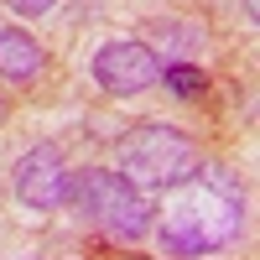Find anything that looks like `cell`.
<instances>
[{
  "instance_id": "obj_1",
  "label": "cell",
  "mask_w": 260,
  "mask_h": 260,
  "mask_svg": "<svg viewBox=\"0 0 260 260\" xmlns=\"http://www.w3.org/2000/svg\"><path fill=\"white\" fill-rule=\"evenodd\" d=\"M245 229V192L240 182L229 177L224 167H203L192 177H182L167 198L161 213V245L172 255H213V250H229Z\"/></svg>"
},
{
  "instance_id": "obj_2",
  "label": "cell",
  "mask_w": 260,
  "mask_h": 260,
  "mask_svg": "<svg viewBox=\"0 0 260 260\" xmlns=\"http://www.w3.org/2000/svg\"><path fill=\"white\" fill-rule=\"evenodd\" d=\"M115 172L125 182H136L141 192H167L182 177L198 172V146L172 125H136L115 141Z\"/></svg>"
},
{
  "instance_id": "obj_3",
  "label": "cell",
  "mask_w": 260,
  "mask_h": 260,
  "mask_svg": "<svg viewBox=\"0 0 260 260\" xmlns=\"http://www.w3.org/2000/svg\"><path fill=\"white\" fill-rule=\"evenodd\" d=\"M68 192L78 198V208L89 213L104 234H115V240H141V234H151V198L136 182H125L120 172L83 167L78 177H68Z\"/></svg>"
},
{
  "instance_id": "obj_4",
  "label": "cell",
  "mask_w": 260,
  "mask_h": 260,
  "mask_svg": "<svg viewBox=\"0 0 260 260\" xmlns=\"http://www.w3.org/2000/svg\"><path fill=\"white\" fill-rule=\"evenodd\" d=\"M16 198L37 208V213H52L68 203V167H62V151L52 141H37L31 151H21L16 161Z\"/></svg>"
},
{
  "instance_id": "obj_5",
  "label": "cell",
  "mask_w": 260,
  "mask_h": 260,
  "mask_svg": "<svg viewBox=\"0 0 260 260\" xmlns=\"http://www.w3.org/2000/svg\"><path fill=\"white\" fill-rule=\"evenodd\" d=\"M94 83L104 94H141L156 83V52L146 47V42H104L94 52Z\"/></svg>"
},
{
  "instance_id": "obj_6",
  "label": "cell",
  "mask_w": 260,
  "mask_h": 260,
  "mask_svg": "<svg viewBox=\"0 0 260 260\" xmlns=\"http://www.w3.org/2000/svg\"><path fill=\"white\" fill-rule=\"evenodd\" d=\"M42 47L21 31V26H6L0 31V78H11V83H26V78H37L42 73Z\"/></svg>"
},
{
  "instance_id": "obj_7",
  "label": "cell",
  "mask_w": 260,
  "mask_h": 260,
  "mask_svg": "<svg viewBox=\"0 0 260 260\" xmlns=\"http://www.w3.org/2000/svg\"><path fill=\"white\" fill-rule=\"evenodd\" d=\"M156 47H172V52H192V47H203V26H192V21H161L156 26Z\"/></svg>"
},
{
  "instance_id": "obj_8",
  "label": "cell",
  "mask_w": 260,
  "mask_h": 260,
  "mask_svg": "<svg viewBox=\"0 0 260 260\" xmlns=\"http://www.w3.org/2000/svg\"><path fill=\"white\" fill-rule=\"evenodd\" d=\"M167 89L177 99H198L208 89V78H203V68H192V62H172V68H167Z\"/></svg>"
},
{
  "instance_id": "obj_9",
  "label": "cell",
  "mask_w": 260,
  "mask_h": 260,
  "mask_svg": "<svg viewBox=\"0 0 260 260\" xmlns=\"http://www.w3.org/2000/svg\"><path fill=\"white\" fill-rule=\"evenodd\" d=\"M0 6H11L16 16H47V11H52V0H0Z\"/></svg>"
},
{
  "instance_id": "obj_10",
  "label": "cell",
  "mask_w": 260,
  "mask_h": 260,
  "mask_svg": "<svg viewBox=\"0 0 260 260\" xmlns=\"http://www.w3.org/2000/svg\"><path fill=\"white\" fill-rule=\"evenodd\" d=\"M120 260H146V255H120Z\"/></svg>"
},
{
  "instance_id": "obj_11",
  "label": "cell",
  "mask_w": 260,
  "mask_h": 260,
  "mask_svg": "<svg viewBox=\"0 0 260 260\" xmlns=\"http://www.w3.org/2000/svg\"><path fill=\"white\" fill-rule=\"evenodd\" d=\"M0 120H6V99H0Z\"/></svg>"
}]
</instances>
